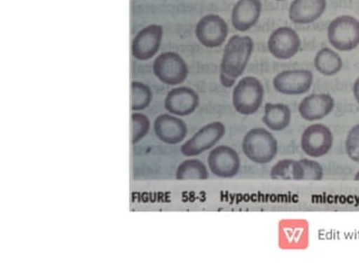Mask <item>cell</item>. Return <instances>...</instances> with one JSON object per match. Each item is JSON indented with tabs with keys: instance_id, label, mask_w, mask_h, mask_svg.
Listing matches in <instances>:
<instances>
[{
	"instance_id": "6da1fadb",
	"label": "cell",
	"mask_w": 359,
	"mask_h": 269,
	"mask_svg": "<svg viewBox=\"0 0 359 269\" xmlns=\"http://www.w3.org/2000/svg\"><path fill=\"white\" fill-rule=\"evenodd\" d=\"M254 40L250 36L233 35L226 42L219 67V81L226 88H231L243 76L254 52Z\"/></svg>"
},
{
	"instance_id": "7a4b0ae2",
	"label": "cell",
	"mask_w": 359,
	"mask_h": 269,
	"mask_svg": "<svg viewBox=\"0 0 359 269\" xmlns=\"http://www.w3.org/2000/svg\"><path fill=\"white\" fill-rule=\"evenodd\" d=\"M243 151L252 163L266 165L276 158L278 144L271 132L264 127H255L243 137Z\"/></svg>"
},
{
	"instance_id": "3957f363",
	"label": "cell",
	"mask_w": 359,
	"mask_h": 269,
	"mask_svg": "<svg viewBox=\"0 0 359 269\" xmlns=\"http://www.w3.org/2000/svg\"><path fill=\"white\" fill-rule=\"evenodd\" d=\"M271 178L275 181H321L323 168L312 159H283L273 166Z\"/></svg>"
},
{
	"instance_id": "277c9868",
	"label": "cell",
	"mask_w": 359,
	"mask_h": 269,
	"mask_svg": "<svg viewBox=\"0 0 359 269\" xmlns=\"http://www.w3.org/2000/svg\"><path fill=\"white\" fill-rule=\"evenodd\" d=\"M265 97V89L258 78L248 76L238 81L232 92V105L236 112L249 116L259 111Z\"/></svg>"
},
{
	"instance_id": "5b68a950",
	"label": "cell",
	"mask_w": 359,
	"mask_h": 269,
	"mask_svg": "<svg viewBox=\"0 0 359 269\" xmlns=\"http://www.w3.org/2000/svg\"><path fill=\"white\" fill-rule=\"evenodd\" d=\"M328 41L338 51L349 52L359 46V20L351 15H342L329 24Z\"/></svg>"
},
{
	"instance_id": "8992f818",
	"label": "cell",
	"mask_w": 359,
	"mask_h": 269,
	"mask_svg": "<svg viewBox=\"0 0 359 269\" xmlns=\"http://www.w3.org/2000/svg\"><path fill=\"white\" fill-rule=\"evenodd\" d=\"M154 74L161 83L178 86L189 77V66L176 52H163L154 61Z\"/></svg>"
},
{
	"instance_id": "52a82bcc",
	"label": "cell",
	"mask_w": 359,
	"mask_h": 269,
	"mask_svg": "<svg viewBox=\"0 0 359 269\" xmlns=\"http://www.w3.org/2000/svg\"><path fill=\"white\" fill-rule=\"evenodd\" d=\"M226 134V125L222 122H212L203 126L180 148L185 157H195L212 149Z\"/></svg>"
},
{
	"instance_id": "ba28073f",
	"label": "cell",
	"mask_w": 359,
	"mask_h": 269,
	"mask_svg": "<svg viewBox=\"0 0 359 269\" xmlns=\"http://www.w3.org/2000/svg\"><path fill=\"white\" fill-rule=\"evenodd\" d=\"M229 27L224 18L217 14L203 16L197 22L195 36L203 46L208 49L219 48L228 38Z\"/></svg>"
},
{
	"instance_id": "9c48e42d",
	"label": "cell",
	"mask_w": 359,
	"mask_h": 269,
	"mask_svg": "<svg viewBox=\"0 0 359 269\" xmlns=\"http://www.w3.org/2000/svg\"><path fill=\"white\" fill-rule=\"evenodd\" d=\"M332 146L334 134L325 124H311L302 133L301 148L309 157H323L329 153Z\"/></svg>"
},
{
	"instance_id": "30bf717a",
	"label": "cell",
	"mask_w": 359,
	"mask_h": 269,
	"mask_svg": "<svg viewBox=\"0 0 359 269\" xmlns=\"http://www.w3.org/2000/svg\"><path fill=\"white\" fill-rule=\"evenodd\" d=\"M208 166L213 175L223 179L234 177L241 167L240 156L231 146H217L208 153Z\"/></svg>"
},
{
	"instance_id": "8fae6325",
	"label": "cell",
	"mask_w": 359,
	"mask_h": 269,
	"mask_svg": "<svg viewBox=\"0 0 359 269\" xmlns=\"http://www.w3.org/2000/svg\"><path fill=\"white\" fill-rule=\"evenodd\" d=\"M301 38L297 32L288 26L275 29L268 39V51L278 60H290L301 49Z\"/></svg>"
},
{
	"instance_id": "7c38bea8",
	"label": "cell",
	"mask_w": 359,
	"mask_h": 269,
	"mask_svg": "<svg viewBox=\"0 0 359 269\" xmlns=\"http://www.w3.org/2000/svg\"><path fill=\"white\" fill-rule=\"evenodd\" d=\"M163 36V26L157 25V24L146 26L132 40V55L137 60H150L159 51Z\"/></svg>"
},
{
	"instance_id": "4fadbf2b",
	"label": "cell",
	"mask_w": 359,
	"mask_h": 269,
	"mask_svg": "<svg viewBox=\"0 0 359 269\" xmlns=\"http://www.w3.org/2000/svg\"><path fill=\"white\" fill-rule=\"evenodd\" d=\"M313 74L310 70H285L278 72L273 81L275 90L287 96H299L310 90Z\"/></svg>"
},
{
	"instance_id": "5bb4252c",
	"label": "cell",
	"mask_w": 359,
	"mask_h": 269,
	"mask_svg": "<svg viewBox=\"0 0 359 269\" xmlns=\"http://www.w3.org/2000/svg\"><path fill=\"white\" fill-rule=\"evenodd\" d=\"M198 105L200 96L189 87H176L165 96V109L167 112L180 118L193 114Z\"/></svg>"
},
{
	"instance_id": "9a60e30c",
	"label": "cell",
	"mask_w": 359,
	"mask_h": 269,
	"mask_svg": "<svg viewBox=\"0 0 359 269\" xmlns=\"http://www.w3.org/2000/svg\"><path fill=\"white\" fill-rule=\"evenodd\" d=\"M154 133L161 142L165 144H180L187 135V125L180 116L161 114L154 122Z\"/></svg>"
},
{
	"instance_id": "2e32d148",
	"label": "cell",
	"mask_w": 359,
	"mask_h": 269,
	"mask_svg": "<svg viewBox=\"0 0 359 269\" xmlns=\"http://www.w3.org/2000/svg\"><path fill=\"white\" fill-rule=\"evenodd\" d=\"M334 109V99L329 94H311L301 100L299 113L303 120L309 122L323 120Z\"/></svg>"
},
{
	"instance_id": "e0dca14e",
	"label": "cell",
	"mask_w": 359,
	"mask_h": 269,
	"mask_svg": "<svg viewBox=\"0 0 359 269\" xmlns=\"http://www.w3.org/2000/svg\"><path fill=\"white\" fill-rule=\"evenodd\" d=\"M327 9V0H293L288 18L294 24L306 25L319 20Z\"/></svg>"
},
{
	"instance_id": "ac0fdd59",
	"label": "cell",
	"mask_w": 359,
	"mask_h": 269,
	"mask_svg": "<svg viewBox=\"0 0 359 269\" xmlns=\"http://www.w3.org/2000/svg\"><path fill=\"white\" fill-rule=\"evenodd\" d=\"M262 9L260 0H238L232 9V26L239 32L249 31L258 23Z\"/></svg>"
},
{
	"instance_id": "d6986e66",
	"label": "cell",
	"mask_w": 359,
	"mask_h": 269,
	"mask_svg": "<svg viewBox=\"0 0 359 269\" xmlns=\"http://www.w3.org/2000/svg\"><path fill=\"white\" fill-rule=\"evenodd\" d=\"M291 109L285 104L267 103L265 105L262 123L271 131H283L291 124Z\"/></svg>"
},
{
	"instance_id": "ffe728a7",
	"label": "cell",
	"mask_w": 359,
	"mask_h": 269,
	"mask_svg": "<svg viewBox=\"0 0 359 269\" xmlns=\"http://www.w3.org/2000/svg\"><path fill=\"white\" fill-rule=\"evenodd\" d=\"M344 66L341 57L330 48H323L314 57V67L321 75L331 77L340 72Z\"/></svg>"
},
{
	"instance_id": "44dd1931",
	"label": "cell",
	"mask_w": 359,
	"mask_h": 269,
	"mask_svg": "<svg viewBox=\"0 0 359 269\" xmlns=\"http://www.w3.org/2000/svg\"><path fill=\"white\" fill-rule=\"evenodd\" d=\"M208 178V170L205 163L195 158L184 160L176 170L177 181H205Z\"/></svg>"
},
{
	"instance_id": "7402d4cb",
	"label": "cell",
	"mask_w": 359,
	"mask_h": 269,
	"mask_svg": "<svg viewBox=\"0 0 359 269\" xmlns=\"http://www.w3.org/2000/svg\"><path fill=\"white\" fill-rule=\"evenodd\" d=\"M152 102V92L150 87L141 81L131 83V111L139 112L148 109Z\"/></svg>"
},
{
	"instance_id": "603a6c76",
	"label": "cell",
	"mask_w": 359,
	"mask_h": 269,
	"mask_svg": "<svg viewBox=\"0 0 359 269\" xmlns=\"http://www.w3.org/2000/svg\"><path fill=\"white\" fill-rule=\"evenodd\" d=\"M150 130V120L148 116L141 113L134 112L131 114V144H137L146 138Z\"/></svg>"
},
{
	"instance_id": "cb8c5ba5",
	"label": "cell",
	"mask_w": 359,
	"mask_h": 269,
	"mask_svg": "<svg viewBox=\"0 0 359 269\" xmlns=\"http://www.w3.org/2000/svg\"><path fill=\"white\" fill-rule=\"evenodd\" d=\"M345 149L351 160L359 163V124L353 126L348 132Z\"/></svg>"
},
{
	"instance_id": "d4e9b609",
	"label": "cell",
	"mask_w": 359,
	"mask_h": 269,
	"mask_svg": "<svg viewBox=\"0 0 359 269\" xmlns=\"http://www.w3.org/2000/svg\"><path fill=\"white\" fill-rule=\"evenodd\" d=\"M353 97H355V99H356L357 103L359 104V77L357 78L356 81H355V83H353Z\"/></svg>"
},
{
	"instance_id": "484cf974",
	"label": "cell",
	"mask_w": 359,
	"mask_h": 269,
	"mask_svg": "<svg viewBox=\"0 0 359 269\" xmlns=\"http://www.w3.org/2000/svg\"><path fill=\"white\" fill-rule=\"evenodd\" d=\"M355 181H359V172L355 175Z\"/></svg>"
},
{
	"instance_id": "4316f807",
	"label": "cell",
	"mask_w": 359,
	"mask_h": 269,
	"mask_svg": "<svg viewBox=\"0 0 359 269\" xmlns=\"http://www.w3.org/2000/svg\"><path fill=\"white\" fill-rule=\"evenodd\" d=\"M276 1H285V0H276Z\"/></svg>"
}]
</instances>
